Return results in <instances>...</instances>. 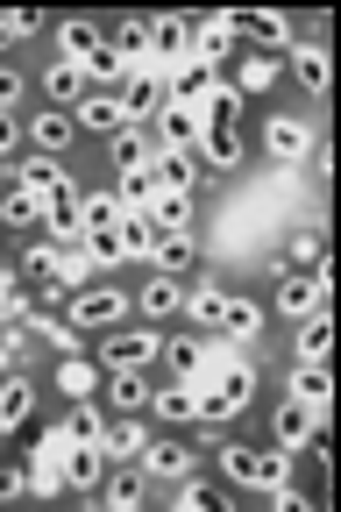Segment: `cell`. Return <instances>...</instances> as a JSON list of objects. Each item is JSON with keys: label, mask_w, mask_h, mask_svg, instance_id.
Listing matches in <instances>:
<instances>
[{"label": "cell", "mask_w": 341, "mask_h": 512, "mask_svg": "<svg viewBox=\"0 0 341 512\" xmlns=\"http://www.w3.org/2000/svg\"><path fill=\"white\" fill-rule=\"evenodd\" d=\"M64 448H72V441H64V427H50L43 441H36V463H29V477H36V491H64Z\"/></svg>", "instance_id": "obj_8"}, {"label": "cell", "mask_w": 341, "mask_h": 512, "mask_svg": "<svg viewBox=\"0 0 341 512\" xmlns=\"http://www.w3.org/2000/svg\"><path fill=\"white\" fill-rule=\"evenodd\" d=\"M22 93V72H8V64H0V114H8V100Z\"/></svg>", "instance_id": "obj_40"}, {"label": "cell", "mask_w": 341, "mask_h": 512, "mask_svg": "<svg viewBox=\"0 0 341 512\" xmlns=\"http://www.w3.org/2000/svg\"><path fill=\"white\" fill-rule=\"evenodd\" d=\"M285 399H299V406L327 413V399H334V370H327V363H306V370H292V392H285Z\"/></svg>", "instance_id": "obj_15"}, {"label": "cell", "mask_w": 341, "mask_h": 512, "mask_svg": "<svg viewBox=\"0 0 341 512\" xmlns=\"http://www.w3.org/2000/svg\"><path fill=\"white\" fill-rule=\"evenodd\" d=\"M178 505H192V512H207V505H221V491H207V484H185V491H178Z\"/></svg>", "instance_id": "obj_39"}, {"label": "cell", "mask_w": 341, "mask_h": 512, "mask_svg": "<svg viewBox=\"0 0 341 512\" xmlns=\"http://www.w3.org/2000/svg\"><path fill=\"white\" fill-rule=\"evenodd\" d=\"M121 228V200L114 192H79V235L93 242V235H114Z\"/></svg>", "instance_id": "obj_13"}, {"label": "cell", "mask_w": 341, "mask_h": 512, "mask_svg": "<svg viewBox=\"0 0 341 512\" xmlns=\"http://www.w3.org/2000/svg\"><path fill=\"white\" fill-rule=\"evenodd\" d=\"M150 434L143 427H107V448H114V456H128V448H143Z\"/></svg>", "instance_id": "obj_37"}, {"label": "cell", "mask_w": 341, "mask_h": 512, "mask_svg": "<svg viewBox=\"0 0 341 512\" xmlns=\"http://www.w3.org/2000/svg\"><path fill=\"white\" fill-rule=\"evenodd\" d=\"M157 363H171V377H185V384H192V377H199V363H207V349H199V342H164V349H157Z\"/></svg>", "instance_id": "obj_31"}, {"label": "cell", "mask_w": 341, "mask_h": 512, "mask_svg": "<svg viewBox=\"0 0 341 512\" xmlns=\"http://www.w3.org/2000/svg\"><path fill=\"white\" fill-rule=\"evenodd\" d=\"M15 143H22V128H15V121H8V114H0V157H8V150H15Z\"/></svg>", "instance_id": "obj_41"}, {"label": "cell", "mask_w": 341, "mask_h": 512, "mask_svg": "<svg viewBox=\"0 0 341 512\" xmlns=\"http://www.w3.org/2000/svg\"><path fill=\"white\" fill-rule=\"evenodd\" d=\"M72 448H64V484H79V491H100L107 477V434H64Z\"/></svg>", "instance_id": "obj_3"}, {"label": "cell", "mask_w": 341, "mask_h": 512, "mask_svg": "<svg viewBox=\"0 0 341 512\" xmlns=\"http://www.w3.org/2000/svg\"><path fill=\"white\" fill-rule=\"evenodd\" d=\"M143 214H150L164 235H185V221H192V192H157V200H150Z\"/></svg>", "instance_id": "obj_25"}, {"label": "cell", "mask_w": 341, "mask_h": 512, "mask_svg": "<svg viewBox=\"0 0 341 512\" xmlns=\"http://www.w3.org/2000/svg\"><path fill=\"white\" fill-rule=\"evenodd\" d=\"M327 349H334V320L320 306V313H306V328H299V356L306 363H327Z\"/></svg>", "instance_id": "obj_30"}, {"label": "cell", "mask_w": 341, "mask_h": 512, "mask_svg": "<svg viewBox=\"0 0 341 512\" xmlns=\"http://www.w3.org/2000/svg\"><path fill=\"white\" fill-rule=\"evenodd\" d=\"M263 150L278 157V164H292V157L313 150V128H306V121H270V128H263Z\"/></svg>", "instance_id": "obj_16"}, {"label": "cell", "mask_w": 341, "mask_h": 512, "mask_svg": "<svg viewBox=\"0 0 341 512\" xmlns=\"http://www.w3.org/2000/svg\"><path fill=\"white\" fill-rule=\"evenodd\" d=\"M15 491H22V477H15V470H0V498H15Z\"/></svg>", "instance_id": "obj_43"}, {"label": "cell", "mask_w": 341, "mask_h": 512, "mask_svg": "<svg viewBox=\"0 0 341 512\" xmlns=\"http://www.w3.org/2000/svg\"><path fill=\"white\" fill-rule=\"evenodd\" d=\"M22 271H29V285H43V292H57L64 278H72V271H79V264H72V256H64V249H50V242H43V249H22Z\"/></svg>", "instance_id": "obj_10"}, {"label": "cell", "mask_w": 341, "mask_h": 512, "mask_svg": "<svg viewBox=\"0 0 341 512\" xmlns=\"http://www.w3.org/2000/svg\"><path fill=\"white\" fill-rule=\"evenodd\" d=\"M270 86V57H256V64H242V93H263Z\"/></svg>", "instance_id": "obj_38"}, {"label": "cell", "mask_w": 341, "mask_h": 512, "mask_svg": "<svg viewBox=\"0 0 341 512\" xmlns=\"http://www.w3.org/2000/svg\"><path fill=\"white\" fill-rule=\"evenodd\" d=\"M192 256H199L192 235H157L143 264H157V278H185V271H192Z\"/></svg>", "instance_id": "obj_14"}, {"label": "cell", "mask_w": 341, "mask_h": 512, "mask_svg": "<svg viewBox=\"0 0 341 512\" xmlns=\"http://www.w3.org/2000/svg\"><path fill=\"white\" fill-rule=\"evenodd\" d=\"M72 121H79V128H93V136H121V128H128V114H121V100H114V93H86V100L72 107Z\"/></svg>", "instance_id": "obj_9"}, {"label": "cell", "mask_w": 341, "mask_h": 512, "mask_svg": "<svg viewBox=\"0 0 341 512\" xmlns=\"http://www.w3.org/2000/svg\"><path fill=\"white\" fill-rule=\"evenodd\" d=\"M270 306H278L285 320H292V313H320V306H327V278H299V271H278V299H270Z\"/></svg>", "instance_id": "obj_6"}, {"label": "cell", "mask_w": 341, "mask_h": 512, "mask_svg": "<svg viewBox=\"0 0 341 512\" xmlns=\"http://www.w3.org/2000/svg\"><path fill=\"white\" fill-rule=\"evenodd\" d=\"M128 313V292H114V285H93V292H79L72 299V328H114V320Z\"/></svg>", "instance_id": "obj_5"}, {"label": "cell", "mask_w": 341, "mask_h": 512, "mask_svg": "<svg viewBox=\"0 0 341 512\" xmlns=\"http://www.w3.org/2000/svg\"><path fill=\"white\" fill-rule=\"evenodd\" d=\"M72 136H79V121L64 114V107H50V114H36V121L22 128V143H36V157H57V150L72 143Z\"/></svg>", "instance_id": "obj_7"}, {"label": "cell", "mask_w": 341, "mask_h": 512, "mask_svg": "<svg viewBox=\"0 0 341 512\" xmlns=\"http://www.w3.org/2000/svg\"><path fill=\"white\" fill-rule=\"evenodd\" d=\"M0 221H8V228H36L43 221V192H29V185L0 192Z\"/></svg>", "instance_id": "obj_27"}, {"label": "cell", "mask_w": 341, "mask_h": 512, "mask_svg": "<svg viewBox=\"0 0 341 512\" xmlns=\"http://www.w3.org/2000/svg\"><path fill=\"white\" fill-rule=\"evenodd\" d=\"M157 349H164V335H150V328H107V342H100V370H150Z\"/></svg>", "instance_id": "obj_2"}, {"label": "cell", "mask_w": 341, "mask_h": 512, "mask_svg": "<svg viewBox=\"0 0 341 512\" xmlns=\"http://www.w3.org/2000/svg\"><path fill=\"white\" fill-rule=\"evenodd\" d=\"M100 505H121V512H128V505H143V477H114V484L100 477Z\"/></svg>", "instance_id": "obj_34"}, {"label": "cell", "mask_w": 341, "mask_h": 512, "mask_svg": "<svg viewBox=\"0 0 341 512\" xmlns=\"http://www.w3.org/2000/svg\"><path fill=\"white\" fill-rule=\"evenodd\" d=\"M143 470L150 477H192V448L185 441H143Z\"/></svg>", "instance_id": "obj_18"}, {"label": "cell", "mask_w": 341, "mask_h": 512, "mask_svg": "<svg viewBox=\"0 0 341 512\" xmlns=\"http://www.w3.org/2000/svg\"><path fill=\"white\" fill-rule=\"evenodd\" d=\"M221 335H228V342H256V335H263V306H256V299H235V292H228Z\"/></svg>", "instance_id": "obj_22"}, {"label": "cell", "mask_w": 341, "mask_h": 512, "mask_svg": "<svg viewBox=\"0 0 341 512\" xmlns=\"http://www.w3.org/2000/svg\"><path fill=\"white\" fill-rule=\"evenodd\" d=\"M320 420H327V413H313V406L285 399V406H278V441H285V448H306V441L320 434Z\"/></svg>", "instance_id": "obj_19"}, {"label": "cell", "mask_w": 341, "mask_h": 512, "mask_svg": "<svg viewBox=\"0 0 341 512\" xmlns=\"http://www.w3.org/2000/svg\"><path fill=\"white\" fill-rule=\"evenodd\" d=\"M192 150H199V164H214V171H235V164H242V136H235V121H214Z\"/></svg>", "instance_id": "obj_11"}, {"label": "cell", "mask_w": 341, "mask_h": 512, "mask_svg": "<svg viewBox=\"0 0 341 512\" xmlns=\"http://www.w3.org/2000/svg\"><path fill=\"white\" fill-rule=\"evenodd\" d=\"M150 413H157V420H199V406H192V384H185V377H171L164 392H150Z\"/></svg>", "instance_id": "obj_26"}, {"label": "cell", "mask_w": 341, "mask_h": 512, "mask_svg": "<svg viewBox=\"0 0 341 512\" xmlns=\"http://www.w3.org/2000/svg\"><path fill=\"white\" fill-rule=\"evenodd\" d=\"M114 100H121V114H128V128H135V121H143V114H157V107H164V93H157V72H128Z\"/></svg>", "instance_id": "obj_12"}, {"label": "cell", "mask_w": 341, "mask_h": 512, "mask_svg": "<svg viewBox=\"0 0 341 512\" xmlns=\"http://www.w3.org/2000/svg\"><path fill=\"white\" fill-rule=\"evenodd\" d=\"M93 370H100V363H64L57 377H64V392H79V399H93Z\"/></svg>", "instance_id": "obj_36"}, {"label": "cell", "mask_w": 341, "mask_h": 512, "mask_svg": "<svg viewBox=\"0 0 341 512\" xmlns=\"http://www.w3.org/2000/svg\"><path fill=\"white\" fill-rule=\"evenodd\" d=\"M221 477L228 484H249V491H270V498H285V463L278 456H263V448H221Z\"/></svg>", "instance_id": "obj_1"}, {"label": "cell", "mask_w": 341, "mask_h": 512, "mask_svg": "<svg viewBox=\"0 0 341 512\" xmlns=\"http://www.w3.org/2000/svg\"><path fill=\"white\" fill-rule=\"evenodd\" d=\"M228 43H235V15L199 22V36H192V64H221V57H228Z\"/></svg>", "instance_id": "obj_20"}, {"label": "cell", "mask_w": 341, "mask_h": 512, "mask_svg": "<svg viewBox=\"0 0 341 512\" xmlns=\"http://www.w3.org/2000/svg\"><path fill=\"white\" fill-rule=\"evenodd\" d=\"M107 406L114 413H143L150 406V377L143 370H107Z\"/></svg>", "instance_id": "obj_17"}, {"label": "cell", "mask_w": 341, "mask_h": 512, "mask_svg": "<svg viewBox=\"0 0 341 512\" xmlns=\"http://www.w3.org/2000/svg\"><path fill=\"white\" fill-rule=\"evenodd\" d=\"M100 50H107L100 43V22H64V64H79V72H86Z\"/></svg>", "instance_id": "obj_24"}, {"label": "cell", "mask_w": 341, "mask_h": 512, "mask_svg": "<svg viewBox=\"0 0 341 512\" xmlns=\"http://www.w3.org/2000/svg\"><path fill=\"white\" fill-rule=\"evenodd\" d=\"M235 29H249L263 50H292V22L285 15H235Z\"/></svg>", "instance_id": "obj_29"}, {"label": "cell", "mask_w": 341, "mask_h": 512, "mask_svg": "<svg viewBox=\"0 0 341 512\" xmlns=\"http://www.w3.org/2000/svg\"><path fill=\"white\" fill-rule=\"evenodd\" d=\"M50 100H86V72H79V64H50Z\"/></svg>", "instance_id": "obj_32"}, {"label": "cell", "mask_w": 341, "mask_h": 512, "mask_svg": "<svg viewBox=\"0 0 341 512\" xmlns=\"http://www.w3.org/2000/svg\"><path fill=\"white\" fill-rule=\"evenodd\" d=\"M185 313L199 320V328H214V335H221V313H228V292H221V285H192V292H185Z\"/></svg>", "instance_id": "obj_28"}, {"label": "cell", "mask_w": 341, "mask_h": 512, "mask_svg": "<svg viewBox=\"0 0 341 512\" xmlns=\"http://www.w3.org/2000/svg\"><path fill=\"white\" fill-rule=\"evenodd\" d=\"M29 413H36V384L29 377H8V384H0V434H15Z\"/></svg>", "instance_id": "obj_21"}, {"label": "cell", "mask_w": 341, "mask_h": 512, "mask_svg": "<svg viewBox=\"0 0 341 512\" xmlns=\"http://www.w3.org/2000/svg\"><path fill=\"white\" fill-rule=\"evenodd\" d=\"M15 306H22V292H15V285H0V320H8Z\"/></svg>", "instance_id": "obj_42"}, {"label": "cell", "mask_w": 341, "mask_h": 512, "mask_svg": "<svg viewBox=\"0 0 341 512\" xmlns=\"http://www.w3.org/2000/svg\"><path fill=\"white\" fill-rule=\"evenodd\" d=\"M143 313H185V285H178V278H157V285L143 292Z\"/></svg>", "instance_id": "obj_33"}, {"label": "cell", "mask_w": 341, "mask_h": 512, "mask_svg": "<svg viewBox=\"0 0 341 512\" xmlns=\"http://www.w3.org/2000/svg\"><path fill=\"white\" fill-rule=\"evenodd\" d=\"M15 185H29V192H43V200H57V207H79V185H72V171H64L57 157H29Z\"/></svg>", "instance_id": "obj_4"}, {"label": "cell", "mask_w": 341, "mask_h": 512, "mask_svg": "<svg viewBox=\"0 0 341 512\" xmlns=\"http://www.w3.org/2000/svg\"><path fill=\"white\" fill-rule=\"evenodd\" d=\"M299 86H313V93L327 86V50H320V43H306V50H299Z\"/></svg>", "instance_id": "obj_35"}, {"label": "cell", "mask_w": 341, "mask_h": 512, "mask_svg": "<svg viewBox=\"0 0 341 512\" xmlns=\"http://www.w3.org/2000/svg\"><path fill=\"white\" fill-rule=\"evenodd\" d=\"M292 271L299 278H327V235L320 228H299L292 235Z\"/></svg>", "instance_id": "obj_23"}]
</instances>
